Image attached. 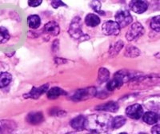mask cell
Instances as JSON below:
<instances>
[{
	"mask_svg": "<svg viewBox=\"0 0 160 134\" xmlns=\"http://www.w3.org/2000/svg\"><path fill=\"white\" fill-rule=\"evenodd\" d=\"M111 116L107 114H92L86 117L85 129L93 133H105L111 129Z\"/></svg>",
	"mask_w": 160,
	"mask_h": 134,
	"instance_id": "obj_1",
	"label": "cell"
},
{
	"mask_svg": "<svg viewBox=\"0 0 160 134\" xmlns=\"http://www.w3.org/2000/svg\"><path fill=\"white\" fill-rule=\"evenodd\" d=\"M70 35L73 39L79 41H84L89 39V35H86L82 31V20L79 17H75L71 23L69 28Z\"/></svg>",
	"mask_w": 160,
	"mask_h": 134,
	"instance_id": "obj_2",
	"label": "cell"
},
{
	"mask_svg": "<svg viewBox=\"0 0 160 134\" xmlns=\"http://www.w3.org/2000/svg\"><path fill=\"white\" fill-rule=\"evenodd\" d=\"M158 81V76H153V75H141L139 77H136L132 80V85L130 86L132 88H145L147 86H151L155 85Z\"/></svg>",
	"mask_w": 160,
	"mask_h": 134,
	"instance_id": "obj_3",
	"label": "cell"
},
{
	"mask_svg": "<svg viewBox=\"0 0 160 134\" xmlns=\"http://www.w3.org/2000/svg\"><path fill=\"white\" fill-rule=\"evenodd\" d=\"M97 94L96 89L94 87L88 88H82V89H78L75 92V93L73 95L71 99L75 101H82L85 100L90 99L94 96H95Z\"/></svg>",
	"mask_w": 160,
	"mask_h": 134,
	"instance_id": "obj_4",
	"label": "cell"
},
{
	"mask_svg": "<svg viewBox=\"0 0 160 134\" xmlns=\"http://www.w3.org/2000/svg\"><path fill=\"white\" fill-rule=\"evenodd\" d=\"M115 23L119 26L120 28H125L131 24L133 21V17L129 11H119L115 15Z\"/></svg>",
	"mask_w": 160,
	"mask_h": 134,
	"instance_id": "obj_5",
	"label": "cell"
},
{
	"mask_svg": "<svg viewBox=\"0 0 160 134\" xmlns=\"http://www.w3.org/2000/svg\"><path fill=\"white\" fill-rule=\"evenodd\" d=\"M144 28L140 23H135L131 25L128 33L126 35V38L128 41H133L142 36L144 34Z\"/></svg>",
	"mask_w": 160,
	"mask_h": 134,
	"instance_id": "obj_6",
	"label": "cell"
},
{
	"mask_svg": "<svg viewBox=\"0 0 160 134\" xmlns=\"http://www.w3.org/2000/svg\"><path fill=\"white\" fill-rule=\"evenodd\" d=\"M126 115L131 119L138 120L143 115V108L139 104H134L127 108Z\"/></svg>",
	"mask_w": 160,
	"mask_h": 134,
	"instance_id": "obj_7",
	"label": "cell"
},
{
	"mask_svg": "<svg viewBox=\"0 0 160 134\" xmlns=\"http://www.w3.org/2000/svg\"><path fill=\"white\" fill-rule=\"evenodd\" d=\"M102 31L106 35H117L120 32V28L115 21L105 22L102 26Z\"/></svg>",
	"mask_w": 160,
	"mask_h": 134,
	"instance_id": "obj_8",
	"label": "cell"
},
{
	"mask_svg": "<svg viewBox=\"0 0 160 134\" xmlns=\"http://www.w3.org/2000/svg\"><path fill=\"white\" fill-rule=\"evenodd\" d=\"M130 8L135 13L142 14L147 11L148 8V3L146 1H131L130 3Z\"/></svg>",
	"mask_w": 160,
	"mask_h": 134,
	"instance_id": "obj_9",
	"label": "cell"
},
{
	"mask_svg": "<svg viewBox=\"0 0 160 134\" xmlns=\"http://www.w3.org/2000/svg\"><path fill=\"white\" fill-rule=\"evenodd\" d=\"M48 88H49V84H46V85L38 87V88H35V87H34L29 93L26 94V95H24V97L32 98V99H38V97H40V95H42L43 93H45V92L48 90Z\"/></svg>",
	"mask_w": 160,
	"mask_h": 134,
	"instance_id": "obj_10",
	"label": "cell"
},
{
	"mask_svg": "<svg viewBox=\"0 0 160 134\" xmlns=\"http://www.w3.org/2000/svg\"><path fill=\"white\" fill-rule=\"evenodd\" d=\"M115 75H116L117 77L119 78L124 84L125 82H128V81L131 80L136 78L137 72H133V71H130V70L123 69L119 71V72H118L117 73H115Z\"/></svg>",
	"mask_w": 160,
	"mask_h": 134,
	"instance_id": "obj_11",
	"label": "cell"
},
{
	"mask_svg": "<svg viewBox=\"0 0 160 134\" xmlns=\"http://www.w3.org/2000/svg\"><path fill=\"white\" fill-rule=\"evenodd\" d=\"M119 108V105L115 101H110L108 103L103 104V105H100L96 107V110L99 111H106V112H115L118 110Z\"/></svg>",
	"mask_w": 160,
	"mask_h": 134,
	"instance_id": "obj_12",
	"label": "cell"
},
{
	"mask_svg": "<svg viewBox=\"0 0 160 134\" xmlns=\"http://www.w3.org/2000/svg\"><path fill=\"white\" fill-rule=\"evenodd\" d=\"M43 30L44 32H46V33L50 34L51 35H55V36L58 35L60 32L59 26L55 21H51V22L46 23Z\"/></svg>",
	"mask_w": 160,
	"mask_h": 134,
	"instance_id": "obj_13",
	"label": "cell"
},
{
	"mask_svg": "<svg viewBox=\"0 0 160 134\" xmlns=\"http://www.w3.org/2000/svg\"><path fill=\"white\" fill-rule=\"evenodd\" d=\"M86 117L82 115L76 116L71 121V126L77 131H82L85 129Z\"/></svg>",
	"mask_w": 160,
	"mask_h": 134,
	"instance_id": "obj_14",
	"label": "cell"
},
{
	"mask_svg": "<svg viewBox=\"0 0 160 134\" xmlns=\"http://www.w3.org/2000/svg\"><path fill=\"white\" fill-rule=\"evenodd\" d=\"M142 120L145 123L148 124V125H154V124H156L158 121L159 119V116H158V114H157L156 112H147L146 113H144L142 115Z\"/></svg>",
	"mask_w": 160,
	"mask_h": 134,
	"instance_id": "obj_15",
	"label": "cell"
},
{
	"mask_svg": "<svg viewBox=\"0 0 160 134\" xmlns=\"http://www.w3.org/2000/svg\"><path fill=\"white\" fill-rule=\"evenodd\" d=\"M27 120L31 125H38L43 121V115L42 112H31L28 115Z\"/></svg>",
	"mask_w": 160,
	"mask_h": 134,
	"instance_id": "obj_16",
	"label": "cell"
},
{
	"mask_svg": "<svg viewBox=\"0 0 160 134\" xmlns=\"http://www.w3.org/2000/svg\"><path fill=\"white\" fill-rule=\"evenodd\" d=\"M100 18L98 15L95 14H88L85 18V23L88 27L95 28L100 23Z\"/></svg>",
	"mask_w": 160,
	"mask_h": 134,
	"instance_id": "obj_17",
	"label": "cell"
},
{
	"mask_svg": "<svg viewBox=\"0 0 160 134\" xmlns=\"http://www.w3.org/2000/svg\"><path fill=\"white\" fill-rule=\"evenodd\" d=\"M66 92L64 90H62L61 88H58V87H54V88H51L49 91L48 92V98L51 100H55L57 99L58 97H59L60 95H66Z\"/></svg>",
	"mask_w": 160,
	"mask_h": 134,
	"instance_id": "obj_18",
	"label": "cell"
},
{
	"mask_svg": "<svg viewBox=\"0 0 160 134\" xmlns=\"http://www.w3.org/2000/svg\"><path fill=\"white\" fill-rule=\"evenodd\" d=\"M122 85H123V82H122L119 78L117 77L116 75H115L114 78H113V80H110L109 82L108 83L107 88H108V90L113 91L115 90V89H116V88H121Z\"/></svg>",
	"mask_w": 160,
	"mask_h": 134,
	"instance_id": "obj_19",
	"label": "cell"
},
{
	"mask_svg": "<svg viewBox=\"0 0 160 134\" xmlns=\"http://www.w3.org/2000/svg\"><path fill=\"white\" fill-rule=\"evenodd\" d=\"M28 24L32 29H37L41 24V18L37 15H30L28 18Z\"/></svg>",
	"mask_w": 160,
	"mask_h": 134,
	"instance_id": "obj_20",
	"label": "cell"
},
{
	"mask_svg": "<svg viewBox=\"0 0 160 134\" xmlns=\"http://www.w3.org/2000/svg\"><path fill=\"white\" fill-rule=\"evenodd\" d=\"M123 45L124 44L122 40H118L114 44H112L109 50L110 55L111 56H115V55H118L120 51L122 50V48H123Z\"/></svg>",
	"mask_w": 160,
	"mask_h": 134,
	"instance_id": "obj_21",
	"label": "cell"
},
{
	"mask_svg": "<svg viewBox=\"0 0 160 134\" xmlns=\"http://www.w3.org/2000/svg\"><path fill=\"white\" fill-rule=\"evenodd\" d=\"M12 80V75L8 72H1L0 73V88H5L10 85Z\"/></svg>",
	"mask_w": 160,
	"mask_h": 134,
	"instance_id": "obj_22",
	"label": "cell"
},
{
	"mask_svg": "<svg viewBox=\"0 0 160 134\" xmlns=\"http://www.w3.org/2000/svg\"><path fill=\"white\" fill-rule=\"evenodd\" d=\"M14 129V123L12 121H0V134L11 132Z\"/></svg>",
	"mask_w": 160,
	"mask_h": 134,
	"instance_id": "obj_23",
	"label": "cell"
},
{
	"mask_svg": "<svg viewBox=\"0 0 160 134\" xmlns=\"http://www.w3.org/2000/svg\"><path fill=\"white\" fill-rule=\"evenodd\" d=\"M139 55V49L137 48L136 47L132 46V45H129V46L127 47L125 52H124V55L126 57H129V58H135V57H138Z\"/></svg>",
	"mask_w": 160,
	"mask_h": 134,
	"instance_id": "obj_24",
	"label": "cell"
},
{
	"mask_svg": "<svg viewBox=\"0 0 160 134\" xmlns=\"http://www.w3.org/2000/svg\"><path fill=\"white\" fill-rule=\"evenodd\" d=\"M126 118L122 116H118L115 118H112L111 121V129H117L123 126L126 124Z\"/></svg>",
	"mask_w": 160,
	"mask_h": 134,
	"instance_id": "obj_25",
	"label": "cell"
},
{
	"mask_svg": "<svg viewBox=\"0 0 160 134\" xmlns=\"http://www.w3.org/2000/svg\"><path fill=\"white\" fill-rule=\"evenodd\" d=\"M110 77V72L107 68H101L98 70V84H102L104 82H107Z\"/></svg>",
	"mask_w": 160,
	"mask_h": 134,
	"instance_id": "obj_26",
	"label": "cell"
},
{
	"mask_svg": "<svg viewBox=\"0 0 160 134\" xmlns=\"http://www.w3.org/2000/svg\"><path fill=\"white\" fill-rule=\"evenodd\" d=\"M10 37L8 29L4 27H0V44H6L10 39Z\"/></svg>",
	"mask_w": 160,
	"mask_h": 134,
	"instance_id": "obj_27",
	"label": "cell"
},
{
	"mask_svg": "<svg viewBox=\"0 0 160 134\" xmlns=\"http://www.w3.org/2000/svg\"><path fill=\"white\" fill-rule=\"evenodd\" d=\"M159 15L155 17H153L151 20V23H150V26H151V29H153L154 31H157V32H159L160 29V25H159Z\"/></svg>",
	"mask_w": 160,
	"mask_h": 134,
	"instance_id": "obj_28",
	"label": "cell"
},
{
	"mask_svg": "<svg viewBox=\"0 0 160 134\" xmlns=\"http://www.w3.org/2000/svg\"><path fill=\"white\" fill-rule=\"evenodd\" d=\"M91 7L93 10L95 11H96L97 13L101 14V15H104V12H102V11L101 10V3L98 2V1H93L91 3Z\"/></svg>",
	"mask_w": 160,
	"mask_h": 134,
	"instance_id": "obj_29",
	"label": "cell"
},
{
	"mask_svg": "<svg viewBox=\"0 0 160 134\" xmlns=\"http://www.w3.org/2000/svg\"><path fill=\"white\" fill-rule=\"evenodd\" d=\"M51 6L54 8H55V9L60 8V7H67V5L63 2H62V1H52L51 2Z\"/></svg>",
	"mask_w": 160,
	"mask_h": 134,
	"instance_id": "obj_30",
	"label": "cell"
},
{
	"mask_svg": "<svg viewBox=\"0 0 160 134\" xmlns=\"http://www.w3.org/2000/svg\"><path fill=\"white\" fill-rule=\"evenodd\" d=\"M42 3V0H31V1H28V5L30 7H32V8H35V7L39 6Z\"/></svg>",
	"mask_w": 160,
	"mask_h": 134,
	"instance_id": "obj_31",
	"label": "cell"
},
{
	"mask_svg": "<svg viewBox=\"0 0 160 134\" xmlns=\"http://www.w3.org/2000/svg\"><path fill=\"white\" fill-rule=\"evenodd\" d=\"M152 134H159V125H155L151 129Z\"/></svg>",
	"mask_w": 160,
	"mask_h": 134,
	"instance_id": "obj_32",
	"label": "cell"
},
{
	"mask_svg": "<svg viewBox=\"0 0 160 134\" xmlns=\"http://www.w3.org/2000/svg\"><path fill=\"white\" fill-rule=\"evenodd\" d=\"M2 65L1 64H0V72H1V70H2ZM0 73H1V72H0Z\"/></svg>",
	"mask_w": 160,
	"mask_h": 134,
	"instance_id": "obj_33",
	"label": "cell"
},
{
	"mask_svg": "<svg viewBox=\"0 0 160 134\" xmlns=\"http://www.w3.org/2000/svg\"><path fill=\"white\" fill-rule=\"evenodd\" d=\"M138 134H148L147 132H140V133H138Z\"/></svg>",
	"mask_w": 160,
	"mask_h": 134,
	"instance_id": "obj_34",
	"label": "cell"
},
{
	"mask_svg": "<svg viewBox=\"0 0 160 134\" xmlns=\"http://www.w3.org/2000/svg\"><path fill=\"white\" fill-rule=\"evenodd\" d=\"M119 134H128V133H127V132H121V133Z\"/></svg>",
	"mask_w": 160,
	"mask_h": 134,
	"instance_id": "obj_35",
	"label": "cell"
},
{
	"mask_svg": "<svg viewBox=\"0 0 160 134\" xmlns=\"http://www.w3.org/2000/svg\"><path fill=\"white\" fill-rule=\"evenodd\" d=\"M88 134H95V133H93V132H90V133H88Z\"/></svg>",
	"mask_w": 160,
	"mask_h": 134,
	"instance_id": "obj_36",
	"label": "cell"
},
{
	"mask_svg": "<svg viewBox=\"0 0 160 134\" xmlns=\"http://www.w3.org/2000/svg\"><path fill=\"white\" fill-rule=\"evenodd\" d=\"M67 134H74V133H67Z\"/></svg>",
	"mask_w": 160,
	"mask_h": 134,
	"instance_id": "obj_37",
	"label": "cell"
}]
</instances>
